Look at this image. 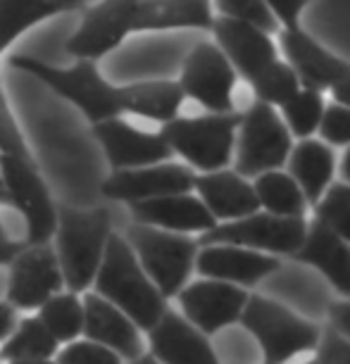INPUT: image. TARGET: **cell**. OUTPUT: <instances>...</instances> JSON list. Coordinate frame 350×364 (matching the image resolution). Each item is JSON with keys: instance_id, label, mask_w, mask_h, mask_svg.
<instances>
[{"instance_id": "6da1fadb", "label": "cell", "mask_w": 350, "mask_h": 364, "mask_svg": "<svg viewBox=\"0 0 350 364\" xmlns=\"http://www.w3.org/2000/svg\"><path fill=\"white\" fill-rule=\"evenodd\" d=\"M93 293L120 307L143 333L150 331L167 310V298L143 272L124 236L110 233L102 262L95 272Z\"/></svg>"}, {"instance_id": "7a4b0ae2", "label": "cell", "mask_w": 350, "mask_h": 364, "mask_svg": "<svg viewBox=\"0 0 350 364\" xmlns=\"http://www.w3.org/2000/svg\"><path fill=\"white\" fill-rule=\"evenodd\" d=\"M110 233H112V215L107 208H58V226L51 243L63 272L65 291L81 295L93 286Z\"/></svg>"}, {"instance_id": "3957f363", "label": "cell", "mask_w": 350, "mask_h": 364, "mask_svg": "<svg viewBox=\"0 0 350 364\" xmlns=\"http://www.w3.org/2000/svg\"><path fill=\"white\" fill-rule=\"evenodd\" d=\"M260 346L267 364H286L303 353H314L322 338L317 321L300 317L279 300L250 293L238 319Z\"/></svg>"}, {"instance_id": "277c9868", "label": "cell", "mask_w": 350, "mask_h": 364, "mask_svg": "<svg viewBox=\"0 0 350 364\" xmlns=\"http://www.w3.org/2000/svg\"><path fill=\"white\" fill-rule=\"evenodd\" d=\"M10 67L43 81L53 93L79 107L91 124L110 117H122L120 86H112L91 60H77L72 67H55L31 55H12Z\"/></svg>"}, {"instance_id": "5b68a950", "label": "cell", "mask_w": 350, "mask_h": 364, "mask_svg": "<svg viewBox=\"0 0 350 364\" xmlns=\"http://www.w3.org/2000/svg\"><path fill=\"white\" fill-rule=\"evenodd\" d=\"M241 112H205L198 117H174L160 134L196 174L229 167L236 146Z\"/></svg>"}, {"instance_id": "8992f818", "label": "cell", "mask_w": 350, "mask_h": 364, "mask_svg": "<svg viewBox=\"0 0 350 364\" xmlns=\"http://www.w3.org/2000/svg\"><path fill=\"white\" fill-rule=\"evenodd\" d=\"M124 238L132 245L143 272L167 300L174 298L189 284L196 267L198 248H201L198 238H191V233H174L136 222L129 226Z\"/></svg>"}, {"instance_id": "52a82bcc", "label": "cell", "mask_w": 350, "mask_h": 364, "mask_svg": "<svg viewBox=\"0 0 350 364\" xmlns=\"http://www.w3.org/2000/svg\"><path fill=\"white\" fill-rule=\"evenodd\" d=\"M291 146L293 136L286 129L279 109L255 100L245 112H241L231 164L241 176L255 178L262 171L284 167Z\"/></svg>"}, {"instance_id": "ba28073f", "label": "cell", "mask_w": 350, "mask_h": 364, "mask_svg": "<svg viewBox=\"0 0 350 364\" xmlns=\"http://www.w3.org/2000/svg\"><path fill=\"white\" fill-rule=\"evenodd\" d=\"M305 229V217H277L265 210H258L241 219L217 222L210 231L198 236V245L226 243L260 250L267 252V255L291 257L298 250V245L303 243Z\"/></svg>"}, {"instance_id": "9c48e42d", "label": "cell", "mask_w": 350, "mask_h": 364, "mask_svg": "<svg viewBox=\"0 0 350 364\" xmlns=\"http://www.w3.org/2000/svg\"><path fill=\"white\" fill-rule=\"evenodd\" d=\"M0 178L15 208L26 222L24 243H48L58 226V205L48 191L36 160L0 155Z\"/></svg>"}, {"instance_id": "30bf717a", "label": "cell", "mask_w": 350, "mask_h": 364, "mask_svg": "<svg viewBox=\"0 0 350 364\" xmlns=\"http://www.w3.org/2000/svg\"><path fill=\"white\" fill-rule=\"evenodd\" d=\"M238 74L215 41H201L186 55L179 86L184 98L198 102L205 112H233Z\"/></svg>"}, {"instance_id": "8fae6325", "label": "cell", "mask_w": 350, "mask_h": 364, "mask_svg": "<svg viewBox=\"0 0 350 364\" xmlns=\"http://www.w3.org/2000/svg\"><path fill=\"white\" fill-rule=\"evenodd\" d=\"M65 291L53 243H24L8 264L5 300L17 312H36L51 295Z\"/></svg>"}, {"instance_id": "7c38bea8", "label": "cell", "mask_w": 350, "mask_h": 364, "mask_svg": "<svg viewBox=\"0 0 350 364\" xmlns=\"http://www.w3.org/2000/svg\"><path fill=\"white\" fill-rule=\"evenodd\" d=\"M248 295L250 293L245 288L236 284L203 277L198 281H189L174 298L179 302L181 314L191 324L201 328L205 336H215L238 324Z\"/></svg>"}, {"instance_id": "4fadbf2b", "label": "cell", "mask_w": 350, "mask_h": 364, "mask_svg": "<svg viewBox=\"0 0 350 364\" xmlns=\"http://www.w3.org/2000/svg\"><path fill=\"white\" fill-rule=\"evenodd\" d=\"M193 181L196 171L189 164L167 160L134 169H112V174L102 181L100 191L110 200L132 205L139 200H150V198L189 193L193 191Z\"/></svg>"}, {"instance_id": "5bb4252c", "label": "cell", "mask_w": 350, "mask_h": 364, "mask_svg": "<svg viewBox=\"0 0 350 364\" xmlns=\"http://www.w3.org/2000/svg\"><path fill=\"white\" fill-rule=\"evenodd\" d=\"M136 0H100L84 12L79 29L67 41V53L77 60L105 58L132 33V15Z\"/></svg>"}, {"instance_id": "9a60e30c", "label": "cell", "mask_w": 350, "mask_h": 364, "mask_svg": "<svg viewBox=\"0 0 350 364\" xmlns=\"http://www.w3.org/2000/svg\"><path fill=\"white\" fill-rule=\"evenodd\" d=\"M210 31L236 74L248 84L279 60V48L272 41V33L245 19L219 15L212 19Z\"/></svg>"}, {"instance_id": "2e32d148", "label": "cell", "mask_w": 350, "mask_h": 364, "mask_svg": "<svg viewBox=\"0 0 350 364\" xmlns=\"http://www.w3.org/2000/svg\"><path fill=\"white\" fill-rule=\"evenodd\" d=\"M93 136L105 150L112 169L146 167V164L167 162L174 157L160 132H143V129H136L122 117L95 122Z\"/></svg>"}, {"instance_id": "e0dca14e", "label": "cell", "mask_w": 350, "mask_h": 364, "mask_svg": "<svg viewBox=\"0 0 350 364\" xmlns=\"http://www.w3.org/2000/svg\"><path fill=\"white\" fill-rule=\"evenodd\" d=\"M279 43L286 63L298 74L300 84L324 91L350 77V63L327 50L317 38H312L300 24L279 26Z\"/></svg>"}, {"instance_id": "ac0fdd59", "label": "cell", "mask_w": 350, "mask_h": 364, "mask_svg": "<svg viewBox=\"0 0 350 364\" xmlns=\"http://www.w3.org/2000/svg\"><path fill=\"white\" fill-rule=\"evenodd\" d=\"M146 333L150 355L160 364H222L210 336H205L184 314L169 307Z\"/></svg>"}, {"instance_id": "d6986e66", "label": "cell", "mask_w": 350, "mask_h": 364, "mask_svg": "<svg viewBox=\"0 0 350 364\" xmlns=\"http://www.w3.org/2000/svg\"><path fill=\"white\" fill-rule=\"evenodd\" d=\"M279 267L281 262L277 255L241 248V245L212 243L198 248L193 269L201 277L229 281V284H236L241 288H253L267 277H272Z\"/></svg>"}, {"instance_id": "ffe728a7", "label": "cell", "mask_w": 350, "mask_h": 364, "mask_svg": "<svg viewBox=\"0 0 350 364\" xmlns=\"http://www.w3.org/2000/svg\"><path fill=\"white\" fill-rule=\"evenodd\" d=\"M81 302H84V328H81L84 338L115 350L124 362H132L146 353L143 331L120 307L88 291L81 293Z\"/></svg>"}, {"instance_id": "44dd1931", "label": "cell", "mask_w": 350, "mask_h": 364, "mask_svg": "<svg viewBox=\"0 0 350 364\" xmlns=\"http://www.w3.org/2000/svg\"><path fill=\"white\" fill-rule=\"evenodd\" d=\"M193 193L217 222H231L260 210L253 181L229 167L196 174Z\"/></svg>"}, {"instance_id": "7402d4cb", "label": "cell", "mask_w": 350, "mask_h": 364, "mask_svg": "<svg viewBox=\"0 0 350 364\" xmlns=\"http://www.w3.org/2000/svg\"><path fill=\"white\" fill-rule=\"evenodd\" d=\"M296 262L310 264L343 298H350V243L317 219L307 222L305 238L291 255Z\"/></svg>"}, {"instance_id": "603a6c76", "label": "cell", "mask_w": 350, "mask_h": 364, "mask_svg": "<svg viewBox=\"0 0 350 364\" xmlns=\"http://www.w3.org/2000/svg\"><path fill=\"white\" fill-rule=\"evenodd\" d=\"M136 224L157 226L164 231L174 233H205L217 224V219L210 215L203 200L193 191L189 193H174L162 198H150V200H139L129 205Z\"/></svg>"}, {"instance_id": "cb8c5ba5", "label": "cell", "mask_w": 350, "mask_h": 364, "mask_svg": "<svg viewBox=\"0 0 350 364\" xmlns=\"http://www.w3.org/2000/svg\"><path fill=\"white\" fill-rule=\"evenodd\" d=\"M210 0H136L132 33L169 29H208L212 26Z\"/></svg>"}, {"instance_id": "d4e9b609", "label": "cell", "mask_w": 350, "mask_h": 364, "mask_svg": "<svg viewBox=\"0 0 350 364\" xmlns=\"http://www.w3.org/2000/svg\"><path fill=\"white\" fill-rule=\"evenodd\" d=\"M288 174L296 178V183L303 191L307 205L319 200L322 193L329 188L336 174V153L334 146H329L322 139H300L291 146V153L286 157Z\"/></svg>"}, {"instance_id": "484cf974", "label": "cell", "mask_w": 350, "mask_h": 364, "mask_svg": "<svg viewBox=\"0 0 350 364\" xmlns=\"http://www.w3.org/2000/svg\"><path fill=\"white\" fill-rule=\"evenodd\" d=\"M184 100L186 98H184L179 81L155 79L120 86L122 114H136L143 119L157 122V124H167L174 117H179Z\"/></svg>"}, {"instance_id": "4316f807", "label": "cell", "mask_w": 350, "mask_h": 364, "mask_svg": "<svg viewBox=\"0 0 350 364\" xmlns=\"http://www.w3.org/2000/svg\"><path fill=\"white\" fill-rule=\"evenodd\" d=\"M250 181L253 188H255L260 210L277 217H305L307 200L296 183V178L288 171L270 169L258 174L255 178H250Z\"/></svg>"}, {"instance_id": "83f0119b", "label": "cell", "mask_w": 350, "mask_h": 364, "mask_svg": "<svg viewBox=\"0 0 350 364\" xmlns=\"http://www.w3.org/2000/svg\"><path fill=\"white\" fill-rule=\"evenodd\" d=\"M60 343L53 338L36 314L17 319L8 338L0 343V362L12 360H55Z\"/></svg>"}, {"instance_id": "f1b7e54d", "label": "cell", "mask_w": 350, "mask_h": 364, "mask_svg": "<svg viewBox=\"0 0 350 364\" xmlns=\"http://www.w3.org/2000/svg\"><path fill=\"white\" fill-rule=\"evenodd\" d=\"M55 15L63 12L48 0H0V58L19 36Z\"/></svg>"}, {"instance_id": "f546056e", "label": "cell", "mask_w": 350, "mask_h": 364, "mask_svg": "<svg viewBox=\"0 0 350 364\" xmlns=\"http://www.w3.org/2000/svg\"><path fill=\"white\" fill-rule=\"evenodd\" d=\"M36 317L43 321V326L51 331L53 338L60 346H65V343L81 336V328H84V302H81L79 293L60 291L51 295L38 307Z\"/></svg>"}, {"instance_id": "4dcf8cb0", "label": "cell", "mask_w": 350, "mask_h": 364, "mask_svg": "<svg viewBox=\"0 0 350 364\" xmlns=\"http://www.w3.org/2000/svg\"><path fill=\"white\" fill-rule=\"evenodd\" d=\"M286 129L291 132L293 139H310L319 132L322 117H324L327 102L324 95L317 88L300 86L296 93L288 98L284 105L277 107Z\"/></svg>"}, {"instance_id": "1f68e13d", "label": "cell", "mask_w": 350, "mask_h": 364, "mask_svg": "<svg viewBox=\"0 0 350 364\" xmlns=\"http://www.w3.org/2000/svg\"><path fill=\"white\" fill-rule=\"evenodd\" d=\"M300 86L303 84H300L298 74L293 72V67L288 65L286 60L272 63L265 72H260L258 77L250 81L255 100H262L272 107H281Z\"/></svg>"}, {"instance_id": "d6a6232c", "label": "cell", "mask_w": 350, "mask_h": 364, "mask_svg": "<svg viewBox=\"0 0 350 364\" xmlns=\"http://www.w3.org/2000/svg\"><path fill=\"white\" fill-rule=\"evenodd\" d=\"M314 219L350 243V183L332 181L314 203Z\"/></svg>"}, {"instance_id": "836d02e7", "label": "cell", "mask_w": 350, "mask_h": 364, "mask_svg": "<svg viewBox=\"0 0 350 364\" xmlns=\"http://www.w3.org/2000/svg\"><path fill=\"white\" fill-rule=\"evenodd\" d=\"M55 362H60V364H124V360H122L115 350L100 346V343H95V341H88L84 336L65 343V346L58 350V355H55Z\"/></svg>"}, {"instance_id": "e575fe53", "label": "cell", "mask_w": 350, "mask_h": 364, "mask_svg": "<svg viewBox=\"0 0 350 364\" xmlns=\"http://www.w3.org/2000/svg\"><path fill=\"white\" fill-rule=\"evenodd\" d=\"M0 155L22 157V160H33L26 139L19 129L15 114L10 109L8 95L3 91V81H0Z\"/></svg>"}, {"instance_id": "d590c367", "label": "cell", "mask_w": 350, "mask_h": 364, "mask_svg": "<svg viewBox=\"0 0 350 364\" xmlns=\"http://www.w3.org/2000/svg\"><path fill=\"white\" fill-rule=\"evenodd\" d=\"M219 15L226 17H236V19H245V22L260 26L267 33L279 31L277 19L272 17V12L265 8L262 0H215Z\"/></svg>"}, {"instance_id": "8d00e7d4", "label": "cell", "mask_w": 350, "mask_h": 364, "mask_svg": "<svg viewBox=\"0 0 350 364\" xmlns=\"http://www.w3.org/2000/svg\"><path fill=\"white\" fill-rule=\"evenodd\" d=\"M317 134L329 146H350V107L341 102L327 105Z\"/></svg>"}, {"instance_id": "74e56055", "label": "cell", "mask_w": 350, "mask_h": 364, "mask_svg": "<svg viewBox=\"0 0 350 364\" xmlns=\"http://www.w3.org/2000/svg\"><path fill=\"white\" fill-rule=\"evenodd\" d=\"M314 353L319 364H350V341L334 328H322V338Z\"/></svg>"}, {"instance_id": "f35d334b", "label": "cell", "mask_w": 350, "mask_h": 364, "mask_svg": "<svg viewBox=\"0 0 350 364\" xmlns=\"http://www.w3.org/2000/svg\"><path fill=\"white\" fill-rule=\"evenodd\" d=\"M262 3L272 12V17L277 19L279 26H291L298 24V19L310 0H262Z\"/></svg>"}, {"instance_id": "ab89813d", "label": "cell", "mask_w": 350, "mask_h": 364, "mask_svg": "<svg viewBox=\"0 0 350 364\" xmlns=\"http://www.w3.org/2000/svg\"><path fill=\"white\" fill-rule=\"evenodd\" d=\"M329 328L350 341V298L334 300L329 305Z\"/></svg>"}, {"instance_id": "60d3db41", "label": "cell", "mask_w": 350, "mask_h": 364, "mask_svg": "<svg viewBox=\"0 0 350 364\" xmlns=\"http://www.w3.org/2000/svg\"><path fill=\"white\" fill-rule=\"evenodd\" d=\"M15 324H17V310L8 300L5 302L0 300V343L8 338V333L15 328Z\"/></svg>"}, {"instance_id": "b9f144b4", "label": "cell", "mask_w": 350, "mask_h": 364, "mask_svg": "<svg viewBox=\"0 0 350 364\" xmlns=\"http://www.w3.org/2000/svg\"><path fill=\"white\" fill-rule=\"evenodd\" d=\"M24 248V240H0V267H8L12 262V257Z\"/></svg>"}, {"instance_id": "7bdbcfd3", "label": "cell", "mask_w": 350, "mask_h": 364, "mask_svg": "<svg viewBox=\"0 0 350 364\" xmlns=\"http://www.w3.org/2000/svg\"><path fill=\"white\" fill-rule=\"evenodd\" d=\"M329 91H332V95H334V102H341V105L350 107V77L339 81V84L332 86Z\"/></svg>"}, {"instance_id": "ee69618b", "label": "cell", "mask_w": 350, "mask_h": 364, "mask_svg": "<svg viewBox=\"0 0 350 364\" xmlns=\"http://www.w3.org/2000/svg\"><path fill=\"white\" fill-rule=\"evenodd\" d=\"M48 3H53L55 8H60V12H70V10L81 8L86 0H48Z\"/></svg>"}, {"instance_id": "f6af8a7d", "label": "cell", "mask_w": 350, "mask_h": 364, "mask_svg": "<svg viewBox=\"0 0 350 364\" xmlns=\"http://www.w3.org/2000/svg\"><path fill=\"white\" fill-rule=\"evenodd\" d=\"M341 176L343 181L350 183V146H346V153H343V160H341Z\"/></svg>"}, {"instance_id": "bcb514c9", "label": "cell", "mask_w": 350, "mask_h": 364, "mask_svg": "<svg viewBox=\"0 0 350 364\" xmlns=\"http://www.w3.org/2000/svg\"><path fill=\"white\" fill-rule=\"evenodd\" d=\"M127 364H160V362H157V360H155V357H153V355H150V353H143L141 357H136V360H132V362H127Z\"/></svg>"}, {"instance_id": "7dc6e473", "label": "cell", "mask_w": 350, "mask_h": 364, "mask_svg": "<svg viewBox=\"0 0 350 364\" xmlns=\"http://www.w3.org/2000/svg\"><path fill=\"white\" fill-rule=\"evenodd\" d=\"M3 364H55V360H12Z\"/></svg>"}, {"instance_id": "c3c4849f", "label": "cell", "mask_w": 350, "mask_h": 364, "mask_svg": "<svg viewBox=\"0 0 350 364\" xmlns=\"http://www.w3.org/2000/svg\"><path fill=\"white\" fill-rule=\"evenodd\" d=\"M10 236H8V231H5V226L0 224V240H8Z\"/></svg>"}, {"instance_id": "681fc988", "label": "cell", "mask_w": 350, "mask_h": 364, "mask_svg": "<svg viewBox=\"0 0 350 364\" xmlns=\"http://www.w3.org/2000/svg\"><path fill=\"white\" fill-rule=\"evenodd\" d=\"M303 364H319V362H317V357H312V360H307V362H303Z\"/></svg>"}, {"instance_id": "f907efd6", "label": "cell", "mask_w": 350, "mask_h": 364, "mask_svg": "<svg viewBox=\"0 0 350 364\" xmlns=\"http://www.w3.org/2000/svg\"><path fill=\"white\" fill-rule=\"evenodd\" d=\"M0 186H3V178H0Z\"/></svg>"}, {"instance_id": "816d5d0a", "label": "cell", "mask_w": 350, "mask_h": 364, "mask_svg": "<svg viewBox=\"0 0 350 364\" xmlns=\"http://www.w3.org/2000/svg\"><path fill=\"white\" fill-rule=\"evenodd\" d=\"M55 364H60V362H55Z\"/></svg>"}, {"instance_id": "f5cc1de1", "label": "cell", "mask_w": 350, "mask_h": 364, "mask_svg": "<svg viewBox=\"0 0 350 364\" xmlns=\"http://www.w3.org/2000/svg\"><path fill=\"white\" fill-rule=\"evenodd\" d=\"M262 364H267V362H262Z\"/></svg>"}, {"instance_id": "db71d44e", "label": "cell", "mask_w": 350, "mask_h": 364, "mask_svg": "<svg viewBox=\"0 0 350 364\" xmlns=\"http://www.w3.org/2000/svg\"><path fill=\"white\" fill-rule=\"evenodd\" d=\"M0 364H3V362H0Z\"/></svg>"}]
</instances>
